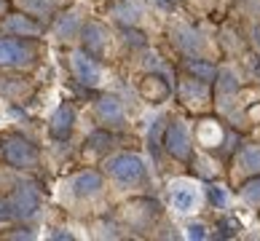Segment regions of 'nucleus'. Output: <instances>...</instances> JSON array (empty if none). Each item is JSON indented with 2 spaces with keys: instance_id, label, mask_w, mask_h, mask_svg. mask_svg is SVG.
<instances>
[{
  "instance_id": "7c9ffc66",
  "label": "nucleus",
  "mask_w": 260,
  "mask_h": 241,
  "mask_svg": "<svg viewBox=\"0 0 260 241\" xmlns=\"http://www.w3.org/2000/svg\"><path fill=\"white\" fill-rule=\"evenodd\" d=\"M32 236H35L32 230H16V233H11L8 238H32Z\"/></svg>"
},
{
  "instance_id": "c85d7f7f",
  "label": "nucleus",
  "mask_w": 260,
  "mask_h": 241,
  "mask_svg": "<svg viewBox=\"0 0 260 241\" xmlns=\"http://www.w3.org/2000/svg\"><path fill=\"white\" fill-rule=\"evenodd\" d=\"M188 238H207V228L201 225V223H199V225H196V223L188 225Z\"/></svg>"
},
{
  "instance_id": "39448f33",
  "label": "nucleus",
  "mask_w": 260,
  "mask_h": 241,
  "mask_svg": "<svg viewBox=\"0 0 260 241\" xmlns=\"http://www.w3.org/2000/svg\"><path fill=\"white\" fill-rule=\"evenodd\" d=\"M35 59L32 43L16 41V38H0V67H24Z\"/></svg>"
},
{
  "instance_id": "dca6fc26",
  "label": "nucleus",
  "mask_w": 260,
  "mask_h": 241,
  "mask_svg": "<svg viewBox=\"0 0 260 241\" xmlns=\"http://www.w3.org/2000/svg\"><path fill=\"white\" fill-rule=\"evenodd\" d=\"M196 201H199L196 190L188 188V185H180V188L172 190V206H175L177 212H190L196 206Z\"/></svg>"
},
{
  "instance_id": "1a4fd4ad",
  "label": "nucleus",
  "mask_w": 260,
  "mask_h": 241,
  "mask_svg": "<svg viewBox=\"0 0 260 241\" xmlns=\"http://www.w3.org/2000/svg\"><path fill=\"white\" fill-rule=\"evenodd\" d=\"M169 94H172V86L167 78H161V75H145V78L140 81V96L145 102H153V105H161V102H167L169 99Z\"/></svg>"
},
{
  "instance_id": "2eb2a0df",
  "label": "nucleus",
  "mask_w": 260,
  "mask_h": 241,
  "mask_svg": "<svg viewBox=\"0 0 260 241\" xmlns=\"http://www.w3.org/2000/svg\"><path fill=\"white\" fill-rule=\"evenodd\" d=\"M236 163L244 171H260V145L257 142H247L236 156Z\"/></svg>"
},
{
  "instance_id": "f8f14e48",
  "label": "nucleus",
  "mask_w": 260,
  "mask_h": 241,
  "mask_svg": "<svg viewBox=\"0 0 260 241\" xmlns=\"http://www.w3.org/2000/svg\"><path fill=\"white\" fill-rule=\"evenodd\" d=\"M180 99L185 105H209V89H207V81H199V78H185L180 86Z\"/></svg>"
},
{
  "instance_id": "4468645a",
  "label": "nucleus",
  "mask_w": 260,
  "mask_h": 241,
  "mask_svg": "<svg viewBox=\"0 0 260 241\" xmlns=\"http://www.w3.org/2000/svg\"><path fill=\"white\" fill-rule=\"evenodd\" d=\"M196 140H199L201 145H204V148H217L220 140H223L220 123H217V121H212V118L201 121V123H199V129H196Z\"/></svg>"
},
{
  "instance_id": "ddd939ff",
  "label": "nucleus",
  "mask_w": 260,
  "mask_h": 241,
  "mask_svg": "<svg viewBox=\"0 0 260 241\" xmlns=\"http://www.w3.org/2000/svg\"><path fill=\"white\" fill-rule=\"evenodd\" d=\"M3 32L6 35H22V38H32L41 32V27H38L30 16L24 14H8L3 19Z\"/></svg>"
},
{
  "instance_id": "4be33fe9",
  "label": "nucleus",
  "mask_w": 260,
  "mask_h": 241,
  "mask_svg": "<svg viewBox=\"0 0 260 241\" xmlns=\"http://www.w3.org/2000/svg\"><path fill=\"white\" fill-rule=\"evenodd\" d=\"M110 142H113V137H110L108 131H97V134H91V137L86 140V148H91V150H105Z\"/></svg>"
},
{
  "instance_id": "7ed1b4c3",
  "label": "nucleus",
  "mask_w": 260,
  "mask_h": 241,
  "mask_svg": "<svg viewBox=\"0 0 260 241\" xmlns=\"http://www.w3.org/2000/svg\"><path fill=\"white\" fill-rule=\"evenodd\" d=\"M8 204V215L16 217V220H30L38 215V209H41V196H38V190L30 188V185H19L11 196L6 198Z\"/></svg>"
},
{
  "instance_id": "6ab92c4d",
  "label": "nucleus",
  "mask_w": 260,
  "mask_h": 241,
  "mask_svg": "<svg viewBox=\"0 0 260 241\" xmlns=\"http://www.w3.org/2000/svg\"><path fill=\"white\" fill-rule=\"evenodd\" d=\"M188 70H190V75H196L199 81H215L217 78V67L215 64H209V62H188L185 64Z\"/></svg>"
},
{
  "instance_id": "c756f323",
  "label": "nucleus",
  "mask_w": 260,
  "mask_h": 241,
  "mask_svg": "<svg viewBox=\"0 0 260 241\" xmlns=\"http://www.w3.org/2000/svg\"><path fill=\"white\" fill-rule=\"evenodd\" d=\"M51 238H56V241H73V233H67V230H54V233H51Z\"/></svg>"
},
{
  "instance_id": "412c9836",
  "label": "nucleus",
  "mask_w": 260,
  "mask_h": 241,
  "mask_svg": "<svg viewBox=\"0 0 260 241\" xmlns=\"http://www.w3.org/2000/svg\"><path fill=\"white\" fill-rule=\"evenodd\" d=\"M242 230V223L236 217H220L217 220V238H234Z\"/></svg>"
},
{
  "instance_id": "473e14b6",
  "label": "nucleus",
  "mask_w": 260,
  "mask_h": 241,
  "mask_svg": "<svg viewBox=\"0 0 260 241\" xmlns=\"http://www.w3.org/2000/svg\"><path fill=\"white\" fill-rule=\"evenodd\" d=\"M156 3L164 6V8H172V6H175V0H156Z\"/></svg>"
},
{
  "instance_id": "9d476101",
  "label": "nucleus",
  "mask_w": 260,
  "mask_h": 241,
  "mask_svg": "<svg viewBox=\"0 0 260 241\" xmlns=\"http://www.w3.org/2000/svg\"><path fill=\"white\" fill-rule=\"evenodd\" d=\"M97 121L105 123V126H123V121H126V115H123V105L115 99V96H110V94L100 96V102H97Z\"/></svg>"
},
{
  "instance_id": "f3484780",
  "label": "nucleus",
  "mask_w": 260,
  "mask_h": 241,
  "mask_svg": "<svg viewBox=\"0 0 260 241\" xmlns=\"http://www.w3.org/2000/svg\"><path fill=\"white\" fill-rule=\"evenodd\" d=\"M172 38H175V43L180 48H185V51H196L201 48V41L193 30H188V27H177V30H172Z\"/></svg>"
},
{
  "instance_id": "f257e3e1",
  "label": "nucleus",
  "mask_w": 260,
  "mask_h": 241,
  "mask_svg": "<svg viewBox=\"0 0 260 241\" xmlns=\"http://www.w3.org/2000/svg\"><path fill=\"white\" fill-rule=\"evenodd\" d=\"M0 153H3V161L14 169H35L41 161V150L30 140H24L22 134H8L0 142Z\"/></svg>"
},
{
  "instance_id": "bb28decb",
  "label": "nucleus",
  "mask_w": 260,
  "mask_h": 241,
  "mask_svg": "<svg viewBox=\"0 0 260 241\" xmlns=\"http://www.w3.org/2000/svg\"><path fill=\"white\" fill-rule=\"evenodd\" d=\"M217 78H223V83H220V89H225V91H234V89H239V81L231 75L228 70L225 73H217Z\"/></svg>"
},
{
  "instance_id": "72a5a7b5",
  "label": "nucleus",
  "mask_w": 260,
  "mask_h": 241,
  "mask_svg": "<svg viewBox=\"0 0 260 241\" xmlns=\"http://www.w3.org/2000/svg\"><path fill=\"white\" fill-rule=\"evenodd\" d=\"M255 35H257V46H260V27H257V32H255Z\"/></svg>"
},
{
  "instance_id": "f03ea898",
  "label": "nucleus",
  "mask_w": 260,
  "mask_h": 241,
  "mask_svg": "<svg viewBox=\"0 0 260 241\" xmlns=\"http://www.w3.org/2000/svg\"><path fill=\"white\" fill-rule=\"evenodd\" d=\"M105 169H108V175L113 180L123 182V185H134V182L145 180V163L134 153H115V156L108 158Z\"/></svg>"
},
{
  "instance_id": "5701e85b",
  "label": "nucleus",
  "mask_w": 260,
  "mask_h": 241,
  "mask_svg": "<svg viewBox=\"0 0 260 241\" xmlns=\"http://www.w3.org/2000/svg\"><path fill=\"white\" fill-rule=\"evenodd\" d=\"M115 16H118L121 22H129V19H132V22H134V19L140 16V6H132L129 0H126V3L115 6Z\"/></svg>"
},
{
  "instance_id": "20e7f679",
  "label": "nucleus",
  "mask_w": 260,
  "mask_h": 241,
  "mask_svg": "<svg viewBox=\"0 0 260 241\" xmlns=\"http://www.w3.org/2000/svg\"><path fill=\"white\" fill-rule=\"evenodd\" d=\"M164 148L177 161H193V142H190V134L182 126V121H172L167 126V131H164Z\"/></svg>"
},
{
  "instance_id": "2f4dec72",
  "label": "nucleus",
  "mask_w": 260,
  "mask_h": 241,
  "mask_svg": "<svg viewBox=\"0 0 260 241\" xmlns=\"http://www.w3.org/2000/svg\"><path fill=\"white\" fill-rule=\"evenodd\" d=\"M6 217H11V215H8V204H6L3 198H0V223H3Z\"/></svg>"
},
{
  "instance_id": "393cba45",
  "label": "nucleus",
  "mask_w": 260,
  "mask_h": 241,
  "mask_svg": "<svg viewBox=\"0 0 260 241\" xmlns=\"http://www.w3.org/2000/svg\"><path fill=\"white\" fill-rule=\"evenodd\" d=\"M209 201H212V206H220V209H223L225 206V190L223 188H217V185H212L209 188Z\"/></svg>"
},
{
  "instance_id": "a878e982",
  "label": "nucleus",
  "mask_w": 260,
  "mask_h": 241,
  "mask_svg": "<svg viewBox=\"0 0 260 241\" xmlns=\"http://www.w3.org/2000/svg\"><path fill=\"white\" fill-rule=\"evenodd\" d=\"M161 123H164V121H156V123H153V129H150V153H153V156H158V148H161V145H158Z\"/></svg>"
},
{
  "instance_id": "423d86ee",
  "label": "nucleus",
  "mask_w": 260,
  "mask_h": 241,
  "mask_svg": "<svg viewBox=\"0 0 260 241\" xmlns=\"http://www.w3.org/2000/svg\"><path fill=\"white\" fill-rule=\"evenodd\" d=\"M83 51H89L94 59H102L108 54V46H110V32L108 27L100 24V22H86L83 24Z\"/></svg>"
},
{
  "instance_id": "a211bd4d",
  "label": "nucleus",
  "mask_w": 260,
  "mask_h": 241,
  "mask_svg": "<svg viewBox=\"0 0 260 241\" xmlns=\"http://www.w3.org/2000/svg\"><path fill=\"white\" fill-rule=\"evenodd\" d=\"M239 196H242V201L249 204L252 209H260V177L247 180L242 185V190H239Z\"/></svg>"
},
{
  "instance_id": "9b49d317",
  "label": "nucleus",
  "mask_w": 260,
  "mask_h": 241,
  "mask_svg": "<svg viewBox=\"0 0 260 241\" xmlns=\"http://www.w3.org/2000/svg\"><path fill=\"white\" fill-rule=\"evenodd\" d=\"M70 185H73V193L78 198L97 196V193L102 190V175H100L97 169H86V171H81V175L70 182Z\"/></svg>"
},
{
  "instance_id": "cd10ccee",
  "label": "nucleus",
  "mask_w": 260,
  "mask_h": 241,
  "mask_svg": "<svg viewBox=\"0 0 260 241\" xmlns=\"http://www.w3.org/2000/svg\"><path fill=\"white\" fill-rule=\"evenodd\" d=\"M123 32H126V35H129V38H126V43H129V46H137V48H142V46H145V43H148V41H145V38H142L140 32H132V30H129V27H126V30H123Z\"/></svg>"
},
{
  "instance_id": "b1692460",
  "label": "nucleus",
  "mask_w": 260,
  "mask_h": 241,
  "mask_svg": "<svg viewBox=\"0 0 260 241\" xmlns=\"http://www.w3.org/2000/svg\"><path fill=\"white\" fill-rule=\"evenodd\" d=\"M73 30H75V16H70V19H59V22H56V35H59V38L73 35Z\"/></svg>"
},
{
  "instance_id": "6e6552de",
  "label": "nucleus",
  "mask_w": 260,
  "mask_h": 241,
  "mask_svg": "<svg viewBox=\"0 0 260 241\" xmlns=\"http://www.w3.org/2000/svg\"><path fill=\"white\" fill-rule=\"evenodd\" d=\"M73 126H75V108H73L70 102H62L59 108L54 110L51 121H49V131H51L54 140L64 142L73 134Z\"/></svg>"
},
{
  "instance_id": "aec40b11",
  "label": "nucleus",
  "mask_w": 260,
  "mask_h": 241,
  "mask_svg": "<svg viewBox=\"0 0 260 241\" xmlns=\"http://www.w3.org/2000/svg\"><path fill=\"white\" fill-rule=\"evenodd\" d=\"M24 8V14H30V16H51L54 11V6H51V0H19Z\"/></svg>"
},
{
  "instance_id": "0eeeda50",
  "label": "nucleus",
  "mask_w": 260,
  "mask_h": 241,
  "mask_svg": "<svg viewBox=\"0 0 260 241\" xmlns=\"http://www.w3.org/2000/svg\"><path fill=\"white\" fill-rule=\"evenodd\" d=\"M70 64H73V73L83 86H97L100 83V64L94 62V56L89 51H73L70 56Z\"/></svg>"
}]
</instances>
